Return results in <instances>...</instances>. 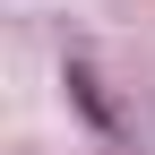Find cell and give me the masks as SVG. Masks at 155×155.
Returning a JSON list of instances; mask_svg holds the SVG:
<instances>
[{
    "label": "cell",
    "instance_id": "obj_1",
    "mask_svg": "<svg viewBox=\"0 0 155 155\" xmlns=\"http://www.w3.org/2000/svg\"><path fill=\"white\" fill-rule=\"evenodd\" d=\"M69 95H78V112H86V121L104 129V138H112V129H121V121H112V104H104V86H95L86 69H69Z\"/></svg>",
    "mask_w": 155,
    "mask_h": 155
}]
</instances>
